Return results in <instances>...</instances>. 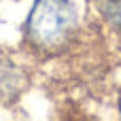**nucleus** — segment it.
<instances>
[{
  "label": "nucleus",
  "instance_id": "nucleus-2",
  "mask_svg": "<svg viewBox=\"0 0 121 121\" xmlns=\"http://www.w3.org/2000/svg\"><path fill=\"white\" fill-rule=\"evenodd\" d=\"M19 81H21V74L15 68V64H11L9 60L0 57V102L17 96Z\"/></svg>",
  "mask_w": 121,
  "mask_h": 121
},
{
  "label": "nucleus",
  "instance_id": "nucleus-1",
  "mask_svg": "<svg viewBox=\"0 0 121 121\" xmlns=\"http://www.w3.org/2000/svg\"><path fill=\"white\" fill-rule=\"evenodd\" d=\"M77 28V11L70 0H36L26 19V43L30 49L51 55L62 51Z\"/></svg>",
  "mask_w": 121,
  "mask_h": 121
}]
</instances>
